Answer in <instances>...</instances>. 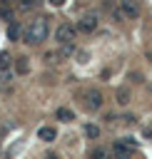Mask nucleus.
Here are the masks:
<instances>
[{
  "label": "nucleus",
  "mask_w": 152,
  "mask_h": 159,
  "mask_svg": "<svg viewBox=\"0 0 152 159\" xmlns=\"http://www.w3.org/2000/svg\"><path fill=\"white\" fill-rule=\"evenodd\" d=\"M55 117H57L60 122H72V119H75V114H72L67 107H60V109H55Z\"/></svg>",
  "instance_id": "f8f14e48"
},
{
  "label": "nucleus",
  "mask_w": 152,
  "mask_h": 159,
  "mask_svg": "<svg viewBox=\"0 0 152 159\" xmlns=\"http://www.w3.org/2000/svg\"><path fill=\"white\" fill-rule=\"evenodd\" d=\"M45 159H62V157H60V154H55V152H47V154H45Z\"/></svg>",
  "instance_id": "aec40b11"
},
{
  "label": "nucleus",
  "mask_w": 152,
  "mask_h": 159,
  "mask_svg": "<svg viewBox=\"0 0 152 159\" xmlns=\"http://www.w3.org/2000/svg\"><path fill=\"white\" fill-rule=\"evenodd\" d=\"M97 30V15H92V12H87V15H82L80 20H77V32H95Z\"/></svg>",
  "instance_id": "39448f33"
},
{
  "label": "nucleus",
  "mask_w": 152,
  "mask_h": 159,
  "mask_svg": "<svg viewBox=\"0 0 152 159\" xmlns=\"http://www.w3.org/2000/svg\"><path fill=\"white\" fill-rule=\"evenodd\" d=\"M120 10H122V17L135 20L140 15V2L137 0H120Z\"/></svg>",
  "instance_id": "423d86ee"
},
{
  "label": "nucleus",
  "mask_w": 152,
  "mask_h": 159,
  "mask_svg": "<svg viewBox=\"0 0 152 159\" xmlns=\"http://www.w3.org/2000/svg\"><path fill=\"white\" fill-rule=\"evenodd\" d=\"M115 97H117V104H120V107H127V104H130V99H132V94H130V87H120Z\"/></svg>",
  "instance_id": "9d476101"
},
{
  "label": "nucleus",
  "mask_w": 152,
  "mask_h": 159,
  "mask_svg": "<svg viewBox=\"0 0 152 159\" xmlns=\"http://www.w3.org/2000/svg\"><path fill=\"white\" fill-rule=\"evenodd\" d=\"M30 70V65H27V57H17V65H15V72L17 75H25Z\"/></svg>",
  "instance_id": "2eb2a0df"
},
{
  "label": "nucleus",
  "mask_w": 152,
  "mask_h": 159,
  "mask_svg": "<svg viewBox=\"0 0 152 159\" xmlns=\"http://www.w3.org/2000/svg\"><path fill=\"white\" fill-rule=\"evenodd\" d=\"M82 132H85V137H87V139H97V137H100V127H97V124H92V122H90V124H85V129H82Z\"/></svg>",
  "instance_id": "ddd939ff"
},
{
  "label": "nucleus",
  "mask_w": 152,
  "mask_h": 159,
  "mask_svg": "<svg viewBox=\"0 0 152 159\" xmlns=\"http://www.w3.org/2000/svg\"><path fill=\"white\" fill-rule=\"evenodd\" d=\"M0 2H2V5H15L17 0H0Z\"/></svg>",
  "instance_id": "4be33fe9"
},
{
  "label": "nucleus",
  "mask_w": 152,
  "mask_h": 159,
  "mask_svg": "<svg viewBox=\"0 0 152 159\" xmlns=\"http://www.w3.org/2000/svg\"><path fill=\"white\" fill-rule=\"evenodd\" d=\"M37 2H40V0H17V10H20V12H30Z\"/></svg>",
  "instance_id": "4468645a"
},
{
  "label": "nucleus",
  "mask_w": 152,
  "mask_h": 159,
  "mask_svg": "<svg viewBox=\"0 0 152 159\" xmlns=\"http://www.w3.org/2000/svg\"><path fill=\"white\" fill-rule=\"evenodd\" d=\"M12 75H15V70H2V72H0V82H10Z\"/></svg>",
  "instance_id": "f3484780"
},
{
  "label": "nucleus",
  "mask_w": 152,
  "mask_h": 159,
  "mask_svg": "<svg viewBox=\"0 0 152 159\" xmlns=\"http://www.w3.org/2000/svg\"><path fill=\"white\" fill-rule=\"evenodd\" d=\"M62 2H65V0H50V5H52V7H60Z\"/></svg>",
  "instance_id": "412c9836"
},
{
  "label": "nucleus",
  "mask_w": 152,
  "mask_h": 159,
  "mask_svg": "<svg viewBox=\"0 0 152 159\" xmlns=\"http://www.w3.org/2000/svg\"><path fill=\"white\" fill-rule=\"evenodd\" d=\"M130 80H135V82H142V75H140V72H132V75H130Z\"/></svg>",
  "instance_id": "6ab92c4d"
},
{
  "label": "nucleus",
  "mask_w": 152,
  "mask_h": 159,
  "mask_svg": "<svg viewBox=\"0 0 152 159\" xmlns=\"http://www.w3.org/2000/svg\"><path fill=\"white\" fill-rule=\"evenodd\" d=\"M37 139H42V142H55V139H57L55 127H40V129H37Z\"/></svg>",
  "instance_id": "1a4fd4ad"
},
{
  "label": "nucleus",
  "mask_w": 152,
  "mask_h": 159,
  "mask_svg": "<svg viewBox=\"0 0 152 159\" xmlns=\"http://www.w3.org/2000/svg\"><path fill=\"white\" fill-rule=\"evenodd\" d=\"M90 159H112V152L105 149V147H95V149L90 152Z\"/></svg>",
  "instance_id": "9b49d317"
},
{
  "label": "nucleus",
  "mask_w": 152,
  "mask_h": 159,
  "mask_svg": "<svg viewBox=\"0 0 152 159\" xmlns=\"http://www.w3.org/2000/svg\"><path fill=\"white\" fill-rule=\"evenodd\" d=\"M5 32H7V40H12V42H17V40L22 37V27H20V22H12V20L7 22V30H5Z\"/></svg>",
  "instance_id": "6e6552de"
},
{
  "label": "nucleus",
  "mask_w": 152,
  "mask_h": 159,
  "mask_svg": "<svg viewBox=\"0 0 152 159\" xmlns=\"http://www.w3.org/2000/svg\"><path fill=\"white\" fill-rule=\"evenodd\" d=\"M145 134H147V137H152V127H147V132H145Z\"/></svg>",
  "instance_id": "5701e85b"
},
{
  "label": "nucleus",
  "mask_w": 152,
  "mask_h": 159,
  "mask_svg": "<svg viewBox=\"0 0 152 159\" xmlns=\"http://www.w3.org/2000/svg\"><path fill=\"white\" fill-rule=\"evenodd\" d=\"M75 37H77V25H72V22H62V25L55 27V42H57V45L75 42Z\"/></svg>",
  "instance_id": "7ed1b4c3"
},
{
  "label": "nucleus",
  "mask_w": 152,
  "mask_h": 159,
  "mask_svg": "<svg viewBox=\"0 0 152 159\" xmlns=\"http://www.w3.org/2000/svg\"><path fill=\"white\" fill-rule=\"evenodd\" d=\"M7 65H10V52H0V70H7Z\"/></svg>",
  "instance_id": "dca6fc26"
},
{
  "label": "nucleus",
  "mask_w": 152,
  "mask_h": 159,
  "mask_svg": "<svg viewBox=\"0 0 152 159\" xmlns=\"http://www.w3.org/2000/svg\"><path fill=\"white\" fill-rule=\"evenodd\" d=\"M140 147V142L135 139V137H122V139H117L115 144H112V157L115 159H130L132 154H135V149Z\"/></svg>",
  "instance_id": "f03ea898"
},
{
  "label": "nucleus",
  "mask_w": 152,
  "mask_h": 159,
  "mask_svg": "<svg viewBox=\"0 0 152 159\" xmlns=\"http://www.w3.org/2000/svg\"><path fill=\"white\" fill-rule=\"evenodd\" d=\"M75 52H77V47H75V42H65V45H60V50H57L55 55H57V62H60V60H67V57H75Z\"/></svg>",
  "instance_id": "0eeeda50"
},
{
  "label": "nucleus",
  "mask_w": 152,
  "mask_h": 159,
  "mask_svg": "<svg viewBox=\"0 0 152 159\" xmlns=\"http://www.w3.org/2000/svg\"><path fill=\"white\" fill-rule=\"evenodd\" d=\"M122 119H125V122H127V124H132V122H137V117H135V114H125V117H122Z\"/></svg>",
  "instance_id": "a211bd4d"
},
{
  "label": "nucleus",
  "mask_w": 152,
  "mask_h": 159,
  "mask_svg": "<svg viewBox=\"0 0 152 159\" xmlns=\"http://www.w3.org/2000/svg\"><path fill=\"white\" fill-rule=\"evenodd\" d=\"M47 35H50V25H47V17H35V20H30L25 27H22V42L25 45H42L45 40H47Z\"/></svg>",
  "instance_id": "f257e3e1"
},
{
  "label": "nucleus",
  "mask_w": 152,
  "mask_h": 159,
  "mask_svg": "<svg viewBox=\"0 0 152 159\" xmlns=\"http://www.w3.org/2000/svg\"><path fill=\"white\" fill-rule=\"evenodd\" d=\"M82 99H85V107L87 109H102V104H105V97H102L100 89H85L82 92Z\"/></svg>",
  "instance_id": "20e7f679"
}]
</instances>
